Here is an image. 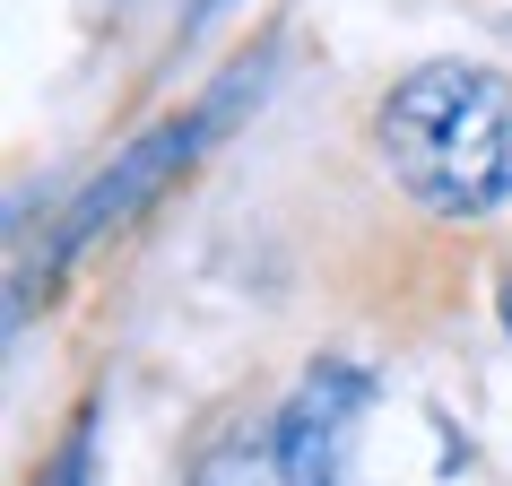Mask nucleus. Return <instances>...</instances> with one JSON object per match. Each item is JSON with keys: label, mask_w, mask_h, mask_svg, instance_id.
I'll return each instance as SVG.
<instances>
[{"label": "nucleus", "mask_w": 512, "mask_h": 486, "mask_svg": "<svg viewBox=\"0 0 512 486\" xmlns=\"http://www.w3.org/2000/svg\"><path fill=\"white\" fill-rule=\"evenodd\" d=\"M374 148L426 217H486L512 200V79L486 61H417L374 105Z\"/></svg>", "instance_id": "1"}, {"label": "nucleus", "mask_w": 512, "mask_h": 486, "mask_svg": "<svg viewBox=\"0 0 512 486\" xmlns=\"http://www.w3.org/2000/svg\"><path fill=\"white\" fill-rule=\"evenodd\" d=\"M365 400L374 391L356 365H313L270 426L217 443L191 469V486H348V434L365 417Z\"/></svg>", "instance_id": "2"}, {"label": "nucleus", "mask_w": 512, "mask_h": 486, "mask_svg": "<svg viewBox=\"0 0 512 486\" xmlns=\"http://www.w3.org/2000/svg\"><path fill=\"white\" fill-rule=\"evenodd\" d=\"M209 139H217V131L200 122V113H183V122H157L148 139H131V148H122V157H113L105 174H96V183H87L79 200L61 209L53 243H44V287H53V278L70 270V261H79L87 243H105L113 226H131V217L148 209V200H157L165 183H174V174H191V157H200Z\"/></svg>", "instance_id": "3"}, {"label": "nucleus", "mask_w": 512, "mask_h": 486, "mask_svg": "<svg viewBox=\"0 0 512 486\" xmlns=\"http://www.w3.org/2000/svg\"><path fill=\"white\" fill-rule=\"evenodd\" d=\"M96 478V408H79V426H70V443L53 452V478L44 486H87Z\"/></svg>", "instance_id": "4"}, {"label": "nucleus", "mask_w": 512, "mask_h": 486, "mask_svg": "<svg viewBox=\"0 0 512 486\" xmlns=\"http://www.w3.org/2000/svg\"><path fill=\"white\" fill-rule=\"evenodd\" d=\"M217 9H226V0H191V18H217Z\"/></svg>", "instance_id": "5"}, {"label": "nucleus", "mask_w": 512, "mask_h": 486, "mask_svg": "<svg viewBox=\"0 0 512 486\" xmlns=\"http://www.w3.org/2000/svg\"><path fill=\"white\" fill-rule=\"evenodd\" d=\"M504 322H512V270H504Z\"/></svg>", "instance_id": "6"}]
</instances>
